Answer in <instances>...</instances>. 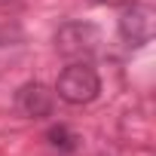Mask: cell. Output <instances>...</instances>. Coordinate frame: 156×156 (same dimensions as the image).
<instances>
[{
    "label": "cell",
    "mask_w": 156,
    "mask_h": 156,
    "mask_svg": "<svg viewBox=\"0 0 156 156\" xmlns=\"http://www.w3.org/2000/svg\"><path fill=\"white\" fill-rule=\"evenodd\" d=\"M16 104H19V110H22L25 116L43 119V116L52 113V92H49L46 86H40V83H28V86L19 89Z\"/></svg>",
    "instance_id": "obj_4"
},
{
    "label": "cell",
    "mask_w": 156,
    "mask_h": 156,
    "mask_svg": "<svg viewBox=\"0 0 156 156\" xmlns=\"http://www.w3.org/2000/svg\"><path fill=\"white\" fill-rule=\"evenodd\" d=\"M119 31H122V37H126L129 43H135V46L147 43V40L153 37V12H150L147 6H132V9H126L122 19H119Z\"/></svg>",
    "instance_id": "obj_3"
},
{
    "label": "cell",
    "mask_w": 156,
    "mask_h": 156,
    "mask_svg": "<svg viewBox=\"0 0 156 156\" xmlns=\"http://www.w3.org/2000/svg\"><path fill=\"white\" fill-rule=\"evenodd\" d=\"M98 40H101V34H98L95 25L73 22V25H64V28L58 31L55 46H58L61 55L76 58V55H89V52H95V49H98Z\"/></svg>",
    "instance_id": "obj_2"
},
{
    "label": "cell",
    "mask_w": 156,
    "mask_h": 156,
    "mask_svg": "<svg viewBox=\"0 0 156 156\" xmlns=\"http://www.w3.org/2000/svg\"><path fill=\"white\" fill-rule=\"evenodd\" d=\"M55 92L67 104H89L101 92V80H98L95 67H89L86 61H76V64L61 70L58 83H55Z\"/></svg>",
    "instance_id": "obj_1"
},
{
    "label": "cell",
    "mask_w": 156,
    "mask_h": 156,
    "mask_svg": "<svg viewBox=\"0 0 156 156\" xmlns=\"http://www.w3.org/2000/svg\"><path fill=\"white\" fill-rule=\"evenodd\" d=\"M49 141H52L55 147H64V150H73V147H76V135H73L70 129H64V126L49 129Z\"/></svg>",
    "instance_id": "obj_5"
}]
</instances>
